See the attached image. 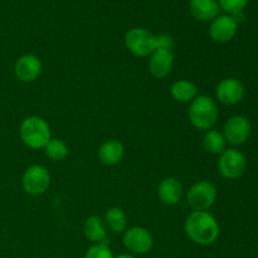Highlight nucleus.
<instances>
[{
	"mask_svg": "<svg viewBox=\"0 0 258 258\" xmlns=\"http://www.w3.org/2000/svg\"><path fill=\"white\" fill-rule=\"evenodd\" d=\"M186 236L199 246H211L219 237V224L211 213L194 211L189 214L184 224Z\"/></svg>",
	"mask_w": 258,
	"mask_h": 258,
	"instance_id": "1",
	"label": "nucleus"
},
{
	"mask_svg": "<svg viewBox=\"0 0 258 258\" xmlns=\"http://www.w3.org/2000/svg\"><path fill=\"white\" fill-rule=\"evenodd\" d=\"M20 139L30 149H44L52 139L50 127L44 118L29 116L24 118L19 127Z\"/></svg>",
	"mask_w": 258,
	"mask_h": 258,
	"instance_id": "2",
	"label": "nucleus"
},
{
	"mask_svg": "<svg viewBox=\"0 0 258 258\" xmlns=\"http://www.w3.org/2000/svg\"><path fill=\"white\" fill-rule=\"evenodd\" d=\"M218 116L219 110L217 102L209 96L199 95L190 102L189 120L198 130H211L218 120Z\"/></svg>",
	"mask_w": 258,
	"mask_h": 258,
	"instance_id": "3",
	"label": "nucleus"
},
{
	"mask_svg": "<svg viewBox=\"0 0 258 258\" xmlns=\"http://www.w3.org/2000/svg\"><path fill=\"white\" fill-rule=\"evenodd\" d=\"M125 44L136 57H149L156 49V35L144 28H133L126 33Z\"/></svg>",
	"mask_w": 258,
	"mask_h": 258,
	"instance_id": "4",
	"label": "nucleus"
},
{
	"mask_svg": "<svg viewBox=\"0 0 258 258\" xmlns=\"http://www.w3.org/2000/svg\"><path fill=\"white\" fill-rule=\"evenodd\" d=\"M23 189L33 197L42 196L49 189L50 174L42 165H32L24 171L22 178Z\"/></svg>",
	"mask_w": 258,
	"mask_h": 258,
	"instance_id": "5",
	"label": "nucleus"
},
{
	"mask_svg": "<svg viewBox=\"0 0 258 258\" xmlns=\"http://www.w3.org/2000/svg\"><path fill=\"white\" fill-rule=\"evenodd\" d=\"M247 168V159L237 149H226L218 160V170L223 178L234 180L241 178Z\"/></svg>",
	"mask_w": 258,
	"mask_h": 258,
	"instance_id": "6",
	"label": "nucleus"
},
{
	"mask_svg": "<svg viewBox=\"0 0 258 258\" xmlns=\"http://www.w3.org/2000/svg\"><path fill=\"white\" fill-rule=\"evenodd\" d=\"M188 204L194 211H207L217 201V189L212 183L206 180L197 181L188 191Z\"/></svg>",
	"mask_w": 258,
	"mask_h": 258,
	"instance_id": "7",
	"label": "nucleus"
},
{
	"mask_svg": "<svg viewBox=\"0 0 258 258\" xmlns=\"http://www.w3.org/2000/svg\"><path fill=\"white\" fill-rule=\"evenodd\" d=\"M123 246L134 254H146L154 246V239L150 232L144 227H131L123 234Z\"/></svg>",
	"mask_w": 258,
	"mask_h": 258,
	"instance_id": "8",
	"label": "nucleus"
},
{
	"mask_svg": "<svg viewBox=\"0 0 258 258\" xmlns=\"http://www.w3.org/2000/svg\"><path fill=\"white\" fill-rule=\"evenodd\" d=\"M252 125L244 116L236 115L227 120L223 127V136L227 143L232 145H242L251 136Z\"/></svg>",
	"mask_w": 258,
	"mask_h": 258,
	"instance_id": "9",
	"label": "nucleus"
},
{
	"mask_svg": "<svg viewBox=\"0 0 258 258\" xmlns=\"http://www.w3.org/2000/svg\"><path fill=\"white\" fill-rule=\"evenodd\" d=\"M238 30V22L233 15H218L209 27V35L217 43H227L233 39Z\"/></svg>",
	"mask_w": 258,
	"mask_h": 258,
	"instance_id": "10",
	"label": "nucleus"
},
{
	"mask_svg": "<svg viewBox=\"0 0 258 258\" xmlns=\"http://www.w3.org/2000/svg\"><path fill=\"white\" fill-rule=\"evenodd\" d=\"M244 85L238 78H224L217 86V100L227 106H234L241 102L244 97Z\"/></svg>",
	"mask_w": 258,
	"mask_h": 258,
	"instance_id": "11",
	"label": "nucleus"
},
{
	"mask_svg": "<svg viewBox=\"0 0 258 258\" xmlns=\"http://www.w3.org/2000/svg\"><path fill=\"white\" fill-rule=\"evenodd\" d=\"M43 70L42 62L34 54H24L14 64V75L22 82H33L40 76Z\"/></svg>",
	"mask_w": 258,
	"mask_h": 258,
	"instance_id": "12",
	"label": "nucleus"
},
{
	"mask_svg": "<svg viewBox=\"0 0 258 258\" xmlns=\"http://www.w3.org/2000/svg\"><path fill=\"white\" fill-rule=\"evenodd\" d=\"M174 66L173 52L169 49H155L150 54L149 71L156 78H164L171 72Z\"/></svg>",
	"mask_w": 258,
	"mask_h": 258,
	"instance_id": "13",
	"label": "nucleus"
},
{
	"mask_svg": "<svg viewBox=\"0 0 258 258\" xmlns=\"http://www.w3.org/2000/svg\"><path fill=\"white\" fill-rule=\"evenodd\" d=\"M158 196L161 203L166 206H175L181 201L183 186L175 178H165L158 186Z\"/></svg>",
	"mask_w": 258,
	"mask_h": 258,
	"instance_id": "14",
	"label": "nucleus"
},
{
	"mask_svg": "<svg viewBox=\"0 0 258 258\" xmlns=\"http://www.w3.org/2000/svg\"><path fill=\"white\" fill-rule=\"evenodd\" d=\"M125 155V146L118 140H107L98 149V159L107 166L116 165Z\"/></svg>",
	"mask_w": 258,
	"mask_h": 258,
	"instance_id": "15",
	"label": "nucleus"
},
{
	"mask_svg": "<svg viewBox=\"0 0 258 258\" xmlns=\"http://www.w3.org/2000/svg\"><path fill=\"white\" fill-rule=\"evenodd\" d=\"M189 10L197 20L209 22L219 15V4L217 0H190Z\"/></svg>",
	"mask_w": 258,
	"mask_h": 258,
	"instance_id": "16",
	"label": "nucleus"
},
{
	"mask_svg": "<svg viewBox=\"0 0 258 258\" xmlns=\"http://www.w3.org/2000/svg\"><path fill=\"white\" fill-rule=\"evenodd\" d=\"M86 238L92 243H108L107 242V228L102 219L98 216H91L86 219L83 226Z\"/></svg>",
	"mask_w": 258,
	"mask_h": 258,
	"instance_id": "17",
	"label": "nucleus"
},
{
	"mask_svg": "<svg viewBox=\"0 0 258 258\" xmlns=\"http://www.w3.org/2000/svg\"><path fill=\"white\" fill-rule=\"evenodd\" d=\"M171 96L175 101L181 103L191 102L198 96V88L191 81L180 80L176 81L170 90Z\"/></svg>",
	"mask_w": 258,
	"mask_h": 258,
	"instance_id": "18",
	"label": "nucleus"
},
{
	"mask_svg": "<svg viewBox=\"0 0 258 258\" xmlns=\"http://www.w3.org/2000/svg\"><path fill=\"white\" fill-rule=\"evenodd\" d=\"M106 226L113 232V233H122L127 228V217L126 213L118 207L108 209L105 217Z\"/></svg>",
	"mask_w": 258,
	"mask_h": 258,
	"instance_id": "19",
	"label": "nucleus"
},
{
	"mask_svg": "<svg viewBox=\"0 0 258 258\" xmlns=\"http://www.w3.org/2000/svg\"><path fill=\"white\" fill-rule=\"evenodd\" d=\"M226 139L218 130H208L203 138L204 149L213 155H221L226 150Z\"/></svg>",
	"mask_w": 258,
	"mask_h": 258,
	"instance_id": "20",
	"label": "nucleus"
},
{
	"mask_svg": "<svg viewBox=\"0 0 258 258\" xmlns=\"http://www.w3.org/2000/svg\"><path fill=\"white\" fill-rule=\"evenodd\" d=\"M45 154L53 161H62L68 155V146L60 139H50L44 148Z\"/></svg>",
	"mask_w": 258,
	"mask_h": 258,
	"instance_id": "21",
	"label": "nucleus"
},
{
	"mask_svg": "<svg viewBox=\"0 0 258 258\" xmlns=\"http://www.w3.org/2000/svg\"><path fill=\"white\" fill-rule=\"evenodd\" d=\"M217 2H218L219 8H222L227 14L236 17L243 13L249 0H217Z\"/></svg>",
	"mask_w": 258,
	"mask_h": 258,
	"instance_id": "22",
	"label": "nucleus"
},
{
	"mask_svg": "<svg viewBox=\"0 0 258 258\" xmlns=\"http://www.w3.org/2000/svg\"><path fill=\"white\" fill-rule=\"evenodd\" d=\"M85 258H113V254L108 247V243H98L88 248Z\"/></svg>",
	"mask_w": 258,
	"mask_h": 258,
	"instance_id": "23",
	"label": "nucleus"
},
{
	"mask_svg": "<svg viewBox=\"0 0 258 258\" xmlns=\"http://www.w3.org/2000/svg\"><path fill=\"white\" fill-rule=\"evenodd\" d=\"M174 47L173 38L169 34L156 35V49H169L171 50Z\"/></svg>",
	"mask_w": 258,
	"mask_h": 258,
	"instance_id": "24",
	"label": "nucleus"
},
{
	"mask_svg": "<svg viewBox=\"0 0 258 258\" xmlns=\"http://www.w3.org/2000/svg\"><path fill=\"white\" fill-rule=\"evenodd\" d=\"M116 258H134V257L130 256V254H121V256H118Z\"/></svg>",
	"mask_w": 258,
	"mask_h": 258,
	"instance_id": "25",
	"label": "nucleus"
}]
</instances>
